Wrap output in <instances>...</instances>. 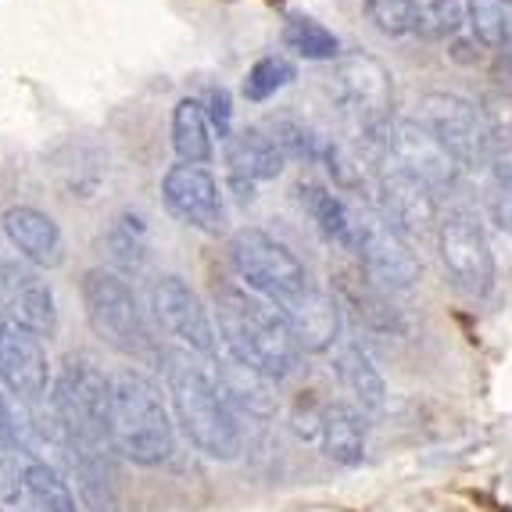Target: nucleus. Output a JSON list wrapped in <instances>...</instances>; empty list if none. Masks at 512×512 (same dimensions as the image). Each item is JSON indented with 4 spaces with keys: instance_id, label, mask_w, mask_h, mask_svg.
<instances>
[{
    "instance_id": "obj_27",
    "label": "nucleus",
    "mask_w": 512,
    "mask_h": 512,
    "mask_svg": "<svg viewBox=\"0 0 512 512\" xmlns=\"http://www.w3.org/2000/svg\"><path fill=\"white\" fill-rule=\"evenodd\" d=\"M341 305L355 308V316L376 333H405V316L402 308L391 305V294L380 291L373 280L362 276H341Z\"/></svg>"
},
{
    "instance_id": "obj_9",
    "label": "nucleus",
    "mask_w": 512,
    "mask_h": 512,
    "mask_svg": "<svg viewBox=\"0 0 512 512\" xmlns=\"http://www.w3.org/2000/svg\"><path fill=\"white\" fill-rule=\"evenodd\" d=\"M419 122L437 137V144L452 154L462 169H477V165H491V119L480 104L459 94H423L419 101Z\"/></svg>"
},
{
    "instance_id": "obj_20",
    "label": "nucleus",
    "mask_w": 512,
    "mask_h": 512,
    "mask_svg": "<svg viewBox=\"0 0 512 512\" xmlns=\"http://www.w3.org/2000/svg\"><path fill=\"white\" fill-rule=\"evenodd\" d=\"M294 194H298V205L305 208V215L316 222V230L330 244H337L344 251H355V240H359V208H351L337 190H330L319 180H301L294 187Z\"/></svg>"
},
{
    "instance_id": "obj_22",
    "label": "nucleus",
    "mask_w": 512,
    "mask_h": 512,
    "mask_svg": "<svg viewBox=\"0 0 512 512\" xmlns=\"http://www.w3.org/2000/svg\"><path fill=\"white\" fill-rule=\"evenodd\" d=\"M69 466L83 512H122V495L119 480H115V466H111V452L69 448Z\"/></svg>"
},
{
    "instance_id": "obj_21",
    "label": "nucleus",
    "mask_w": 512,
    "mask_h": 512,
    "mask_svg": "<svg viewBox=\"0 0 512 512\" xmlns=\"http://www.w3.org/2000/svg\"><path fill=\"white\" fill-rule=\"evenodd\" d=\"M215 380H219L222 394L230 409L237 412V419H273L276 416V380H269L258 369L244 366L237 359L215 362Z\"/></svg>"
},
{
    "instance_id": "obj_3",
    "label": "nucleus",
    "mask_w": 512,
    "mask_h": 512,
    "mask_svg": "<svg viewBox=\"0 0 512 512\" xmlns=\"http://www.w3.org/2000/svg\"><path fill=\"white\" fill-rule=\"evenodd\" d=\"M111 448L137 466H162L176 455V427L162 391L140 369L115 373L111 394Z\"/></svg>"
},
{
    "instance_id": "obj_15",
    "label": "nucleus",
    "mask_w": 512,
    "mask_h": 512,
    "mask_svg": "<svg viewBox=\"0 0 512 512\" xmlns=\"http://www.w3.org/2000/svg\"><path fill=\"white\" fill-rule=\"evenodd\" d=\"M387 154H391L398 165H405L412 176H419L430 190H437V194H441V190H452L455 183H459L462 165L437 144V137L419 119L394 122L391 133H387Z\"/></svg>"
},
{
    "instance_id": "obj_26",
    "label": "nucleus",
    "mask_w": 512,
    "mask_h": 512,
    "mask_svg": "<svg viewBox=\"0 0 512 512\" xmlns=\"http://www.w3.org/2000/svg\"><path fill=\"white\" fill-rule=\"evenodd\" d=\"M337 376L348 387V394L355 398L362 412H384L387 409V380L376 369V362L369 359V351L362 344H348L337 355Z\"/></svg>"
},
{
    "instance_id": "obj_14",
    "label": "nucleus",
    "mask_w": 512,
    "mask_h": 512,
    "mask_svg": "<svg viewBox=\"0 0 512 512\" xmlns=\"http://www.w3.org/2000/svg\"><path fill=\"white\" fill-rule=\"evenodd\" d=\"M376 212L405 237H427L441 226L437 219V190L412 176L405 165L391 162L376 176Z\"/></svg>"
},
{
    "instance_id": "obj_11",
    "label": "nucleus",
    "mask_w": 512,
    "mask_h": 512,
    "mask_svg": "<svg viewBox=\"0 0 512 512\" xmlns=\"http://www.w3.org/2000/svg\"><path fill=\"white\" fill-rule=\"evenodd\" d=\"M151 308L162 330L180 344H187L190 351L205 355V359H212L219 351V330L208 316L205 301L197 298L183 276H158L151 287Z\"/></svg>"
},
{
    "instance_id": "obj_37",
    "label": "nucleus",
    "mask_w": 512,
    "mask_h": 512,
    "mask_svg": "<svg viewBox=\"0 0 512 512\" xmlns=\"http://www.w3.org/2000/svg\"><path fill=\"white\" fill-rule=\"evenodd\" d=\"M18 452V430H15V409L0 394V455Z\"/></svg>"
},
{
    "instance_id": "obj_24",
    "label": "nucleus",
    "mask_w": 512,
    "mask_h": 512,
    "mask_svg": "<svg viewBox=\"0 0 512 512\" xmlns=\"http://www.w3.org/2000/svg\"><path fill=\"white\" fill-rule=\"evenodd\" d=\"M323 455L337 466H362L366 459V416L359 405L330 402L323 409Z\"/></svg>"
},
{
    "instance_id": "obj_35",
    "label": "nucleus",
    "mask_w": 512,
    "mask_h": 512,
    "mask_svg": "<svg viewBox=\"0 0 512 512\" xmlns=\"http://www.w3.org/2000/svg\"><path fill=\"white\" fill-rule=\"evenodd\" d=\"M466 22V4L462 0H423V8H419V22H416V33L419 40L437 43V40H448L455 36Z\"/></svg>"
},
{
    "instance_id": "obj_5",
    "label": "nucleus",
    "mask_w": 512,
    "mask_h": 512,
    "mask_svg": "<svg viewBox=\"0 0 512 512\" xmlns=\"http://www.w3.org/2000/svg\"><path fill=\"white\" fill-rule=\"evenodd\" d=\"M230 265L251 294L276 305L283 316H291L294 308H301L319 291L316 280L308 276L305 262L287 244H280L273 233L258 230V226L237 230L230 237Z\"/></svg>"
},
{
    "instance_id": "obj_18",
    "label": "nucleus",
    "mask_w": 512,
    "mask_h": 512,
    "mask_svg": "<svg viewBox=\"0 0 512 512\" xmlns=\"http://www.w3.org/2000/svg\"><path fill=\"white\" fill-rule=\"evenodd\" d=\"M287 154L273 144L265 129H240L226 140V165H230V183L240 190V201L255 197V183L276 180L287 169Z\"/></svg>"
},
{
    "instance_id": "obj_29",
    "label": "nucleus",
    "mask_w": 512,
    "mask_h": 512,
    "mask_svg": "<svg viewBox=\"0 0 512 512\" xmlns=\"http://www.w3.org/2000/svg\"><path fill=\"white\" fill-rule=\"evenodd\" d=\"M22 484H26V498L33 502L36 512H83V505L72 495L69 480L61 477L58 466H51L47 459H26Z\"/></svg>"
},
{
    "instance_id": "obj_32",
    "label": "nucleus",
    "mask_w": 512,
    "mask_h": 512,
    "mask_svg": "<svg viewBox=\"0 0 512 512\" xmlns=\"http://www.w3.org/2000/svg\"><path fill=\"white\" fill-rule=\"evenodd\" d=\"M262 129L273 137V144L280 147L287 158H301V162H323L326 144H330V137L316 133V129L305 126V122L291 119V115H276V119H269Z\"/></svg>"
},
{
    "instance_id": "obj_10",
    "label": "nucleus",
    "mask_w": 512,
    "mask_h": 512,
    "mask_svg": "<svg viewBox=\"0 0 512 512\" xmlns=\"http://www.w3.org/2000/svg\"><path fill=\"white\" fill-rule=\"evenodd\" d=\"M355 255L362 262V273L387 294H405L412 291L423 276L416 251H412L409 237L398 233L384 215L373 205L359 208V240H355Z\"/></svg>"
},
{
    "instance_id": "obj_17",
    "label": "nucleus",
    "mask_w": 512,
    "mask_h": 512,
    "mask_svg": "<svg viewBox=\"0 0 512 512\" xmlns=\"http://www.w3.org/2000/svg\"><path fill=\"white\" fill-rule=\"evenodd\" d=\"M47 172L65 197L90 201L108 176V151L90 137H65L47 151Z\"/></svg>"
},
{
    "instance_id": "obj_28",
    "label": "nucleus",
    "mask_w": 512,
    "mask_h": 512,
    "mask_svg": "<svg viewBox=\"0 0 512 512\" xmlns=\"http://www.w3.org/2000/svg\"><path fill=\"white\" fill-rule=\"evenodd\" d=\"M172 147L180 154V162H187V165L212 162L215 144H212V122H208L205 101L183 97V101L172 108Z\"/></svg>"
},
{
    "instance_id": "obj_19",
    "label": "nucleus",
    "mask_w": 512,
    "mask_h": 512,
    "mask_svg": "<svg viewBox=\"0 0 512 512\" xmlns=\"http://www.w3.org/2000/svg\"><path fill=\"white\" fill-rule=\"evenodd\" d=\"M4 237L22 255V262L36 269H58L65 262V237L61 226L47 212L33 205H15L4 212Z\"/></svg>"
},
{
    "instance_id": "obj_31",
    "label": "nucleus",
    "mask_w": 512,
    "mask_h": 512,
    "mask_svg": "<svg viewBox=\"0 0 512 512\" xmlns=\"http://www.w3.org/2000/svg\"><path fill=\"white\" fill-rule=\"evenodd\" d=\"M283 47L305 61H337L341 58V40H337L323 22H316V18H308V15L287 18V26H283Z\"/></svg>"
},
{
    "instance_id": "obj_8",
    "label": "nucleus",
    "mask_w": 512,
    "mask_h": 512,
    "mask_svg": "<svg viewBox=\"0 0 512 512\" xmlns=\"http://www.w3.org/2000/svg\"><path fill=\"white\" fill-rule=\"evenodd\" d=\"M437 255L444 276L462 298L480 301L495 287V255L487 244L484 222L470 208H452L437 226Z\"/></svg>"
},
{
    "instance_id": "obj_33",
    "label": "nucleus",
    "mask_w": 512,
    "mask_h": 512,
    "mask_svg": "<svg viewBox=\"0 0 512 512\" xmlns=\"http://www.w3.org/2000/svg\"><path fill=\"white\" fill-rule=\"evenodd\" d=\"M294 79H298V69H294L291 58H283V54H265V58H258L255 65H251L248 76H244V97H248L251 104H265L269 97L287 90Z\"/></svg>"
},
{
    "instance_id": "obj_2",
    "label": "nucleus",
    "mask_w": 512,
    "mask_h": 512,
    "mask_svg": "<svg viewBox=\"0 0 512 512\" xmlns=\"http://www.w3.org/2000/svg\"><path fill=\"white\" fill-rule=\"evenodd\" d=\"M165 387H169L172 412L187 441L208 459L233 462L244 448L240 419L222 394L215 369L201 366L187 351H165Z\"/></svg>"
},
{
    "instance_id": "obj_7",
    "label": "nucleus",
    "mask_w": 512,
    "mask_h": 512,
    "mask_svg": "<svg viewBox=\"0 0 512 512\" xmlns=\"http://www.w3.org/2000/svg\"><path fill=\"white\" fill-rule=\"evenodd\" d=\"M330 97L344 119L366 140H384L391 133L394 79L373 54H341L330 76Z\"/></svg>"
},
{
    "instance_id": "obj_25",
    "label": "nucleus",
    "mask_w": 512,
    "mask_h": 512,
    "mask_svg": "<svg viewBox=\"0 0 512 512\" xmlns=\"http://www.w3.org/2000/svg\"><path fill=\"white\" fill-rule=\"evenodd\" d=\"M283 319L291 323L301 351H308V355L330 351L333 344L341 341V298H333L323 287H319L305 305L294 308L291 316H283Z\"/></svg>"
},
{
    "instance_id": "obj_6",
    "label": "nucleus",
    "mask_w": 512,
    "mask_h": 512,
    "mask_svg": "<svg viewBox=\"0 0 512 512\" xmlns=\"http://www.w3.org/2000/svg\"><path fill=\"white\" fill-rule=\"evenodd\" d=\"M79 298H83V312L90 330L101 337L108 348H115L119 355L140 362H162L165 351L154 344L147 319L140 312V301L133 294V287L126 283V276H119L115 269H90L79 283Z\"/></svg>"
},
{
    "instance_id": "obj_39",
    "label": "nucleus",
    "mask_w": 512,
    "mask_h": 512,
    "mask_svg": "<svg viewBox=\"0 0 512 512\" xmlns=\"http://www.w3.org/2000/svg\"><path fill=\"white\" fill-rule=\"evenodd\" d=\"M8 326H11V323L4 319V312H0V337H4V330H8Z\"/></svg>"
},
{
    "instance_id": "obj_34",
    "label": "nucleus",
    "mask_w": 512,
    "mask_h": 512,
    "mask_svg": "<svg viewBox=\"0 0 512 512\" xmlns=\"http://www.w3.org/2000/svg\"><path fill=\"white\" fill-rule=\"evenodd\" d=\"M362 8H366V18L373 22L376 33L398 40V36L416 33L423 0H362Z\"/></svg>"
},
{
    "instance_id": "obj_16",
    "label": "nucleus",
    "mask_w": 512,
    "mask_h": 512,
    "mask_svg": "<svg viewBox=\"0 0 512 512\" xmlns=\"http://www.w3.org/2000/svg\"><path fill=\"white\" fill-rule=\"evenodd\" d=\"M0 380L18 402H40L51 387V362L43 351V337L8 326L0 337Z\"/></svg>"
},
{
    "instance_id": "obj_12",
    "label": "nucleus",
    "mask_w": 512,
    "mask_h": 512,
    "mask_svg": "<svg viewBox=\"0 0 512 512\" xmlns=\"http://www.w3.org/2000/svg\"><path fill=\"white\" fill-rule=\"evenodd\" d=\"M162 205L172 219H180L190 230L219 237L226 230V205H222L219 180L205 165H172L162 176Z\"/></svg>"
},
{
    "instance_id": "obj_30",
    "label": "nucleus",
    "mask_w": 512,
    "mask_h": 512,
    "mask_svg": "<svg viewBox=\"0 0 512 512\" xmlns=\"http://www.w3.org/2000/svg\"><path fill=\"white\" fill-rule=\"evenodd\" d=\"M466 26L480 47L512 58V0H466Z\"/></svg>"
},
{
    "instance_id": "obj_36",
    "label": "nucleus",
    "mask_w": 512,
    "mask_h": 512,
    "mask_svg": "<svg viewBox=\"0 0 512 512\" xmlns=\"http://www.w3.org/2000/svg\"><path fill=\"white\" fill-rule=\"evenodd\" d=\"M205 111H208V122H212L215 137L230 140L233 137V97H230L226 86H208Z\"/></svg>"
},
{
    "instance_id": "obj_4",
    "label": "nucleus",
    "mask_w": 512,
    "mask_h": 512,
    "mask_svg": "<svg viewBox=\"0 0 512 512\" xmlns=\"http://www.w3.org/2000/svg\"><path fill=\"white\" fill-rule=\"evenodd\" d=\"M111 394L115 376H108L90 355H69L54 376L51 409L58 416L69 448H111ZM65 448V452H69Z\"/></svg>"
},
{
    "instance_id": "obj_13",
    "label": "nucleus",
    "mask_w": 512,
    "mask_h": 512,
    "mask_svg": "<svg viewBox=\"0 0 512 512\" xmlns=\"http://www.w3.org/2000/svg\"><path fill=\"white\" fill-rule=\"evenodd\" d=\"M0 312L11 326L36 333V337L58 333V305H54L51 283L43 280L36 265L18 262V258L0 262Z\"/></svg>"
},
{
    "instance_id": "obj_23",
    "label": "nucleus",
    "mask_w": 512,
    "mask_h": 512,
    "mask_svg": "<svg viewBox=\"0 0 512 512\" xmlns=\"http://www.w3.org/2000/svg\"><path fill=\"white\" fill-rule=\"evenodd\" d=\"M101 251L108 258V269L119 276H137L144 273L147 255H151V226H147L144 212L137 208H122L111 226L101 237Z\"/></svg>"
},
{
    "instance_id": "obj_1",
    "label": "nucleus",
    "mask_w": 512,
    "mask_h": 512,
    "mask_svg": "<svg viewBox=\"0 0 512 512\" xmlns=\"http://www.w3.org/2000/svg\"><path fill=\"white\" fill-rule=\"evenodd\" d=\"M215 294V319H219V341L226 355L244 366L258 369L269 380H287L301 362V344L294 337L291 323L283 319L276 305L251 294L244 283H212Z\"/></svg>"
},
{
    "instance_id": "obj_38",
    "label": "nucleus",
    "mask_w": 512,
    "mask_h": 512,
    "mask_svg": "<svg viewBox=\"0 0 512 512\" xmlns=\"http://www.w3.org/2000/svg\"><path fill=\"white\" fill-rule=\"evenodd\" d=\"M491 219L512 237V187H505V183H498L495 197H491Z\"/></svg>"
}]
</instances>
